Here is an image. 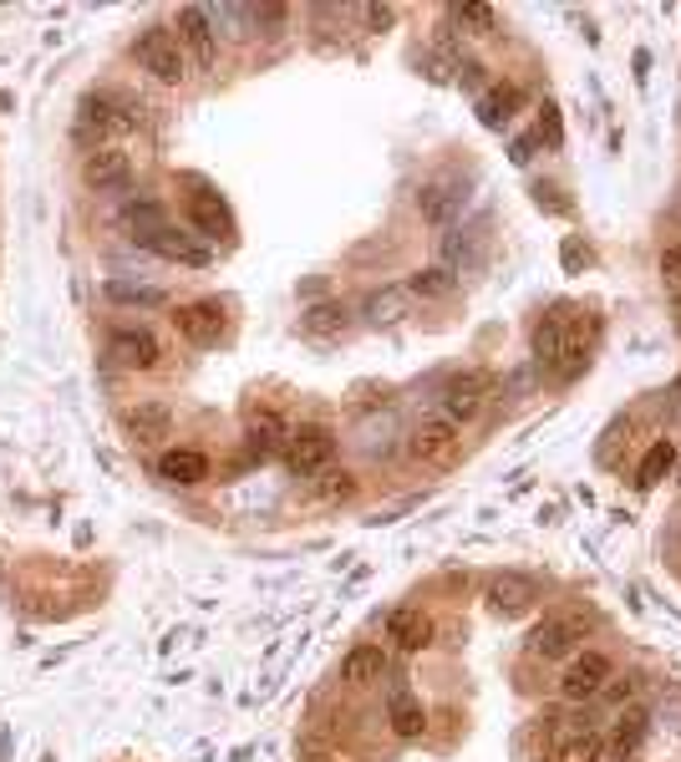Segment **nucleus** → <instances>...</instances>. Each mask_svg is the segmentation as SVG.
<instances>
[{
  "instance_id": "nucleus-14",
  "label": "nucleus",
  "mask_w": 681,
  "mask_h": 762,
  "mask_svg": "<svg viewBox=\"0 0 681 762\" xmlns=\"http://www.w3.org/2000/svg\"><path fill=\"white\" fill-rule=\"evenodd\" d=\"M382 676H387L382 645H357V651H347V661H341V686H351V691L382 686Z\"/></svg>"
},
{
  "instance_id": "nucleus-16",
  "label": "nucleus",
  "mask_w": 681,
  "mask_h": 762,
  "mask_svg": "<svg viewBox=\"0 0 681 762\" xmlns=\"http://www.w3.org/2000/svg\"><path fill=\"white\" fill-rule=\"evenodd\" d=\"M158 478H163V483H179V489H193V483L209 478V458L193 453V448H168V453L158 458Z\"/></svg>"
},
{
  "instance_id": "nucleus-19",
  "label": "nucleus",
  "mask_w": 681,
  "mask_h": 762,
  "mask_svg": "<svg viewBox=\"0 0 681 762\" xmlns=\"http://www.w3.org/2000/svg\"><path fill=\"white\" fill-rule=\"evenodd\" d=\"M347 325V310L336 305V300H326V305H311L306 315H300V331L316 335V341H326V335H336Z\"/></svg>"
},
{
  "instance_id": "nucleus-7",
  "label": "nucleus",
  "mask_w": 681,
  "mask_h": 762,
  "mask_svg": "<svg viewBox=\"0 0 681 762\" xmlns=\"http://www.w3.org/2000/svg\"><path fill=\"white\" fill-rule=\"evenodd\" d=\"M148 250L158 254V260H173V264H189V270H203V264H214V250L209 244H199L193 234H183V229H158L153 239H148Z\"/></svg>"
},
{
  "instance_id": "nucleus-13",
  "label": "nucleus",
  "mask_w": 681,
  "mask_h": 762,
  "mask_svg": "<svg viewBox=\"0 0 681 762\" xmlns=\"http://www.w3.org/2000/svg\"><path fill=\"white\" fill-rule=\"evenodd\" d=\"M122 432H128L132 442H168V432H173V412H168L163 402H138L122 412Z\"/></svg>"
},
{
  "instance_id": "nucleus-8",
  "label": "nucleus",
  "mask_w": 681,
  "mask_h": 762,
  "mask_svg": "<svg viewBox=\"0 0 681 762\" xmlns=\"http://www.w3.org/2000/svg\"><path fill=\"white\" fill-rule=\"evenodd\" d=\"M173 37H179V47H189V57L199 61V67H214L219 47H214V26H209V11H203V6H183Z\"/></svg>"
},
{
  "instance_id": "nucleus-25",
  "label": "nucleus",
  "mask_w": 681,
  "mask_h": 762,
  "mask_svg": "<svg viewBox=\"0 0 681 762\" xmlns=\"http://www.w3.org/2000/svg\"><path fill=\"white\" fill-rule=\"evenodd\" d=\"M122 224L138 229V239H153L158 229H163V214H158V203H128V214H122Z\"/></svg>"
},
{
  "instance_id": "nucleus-31",
  "label": "nucleus",
  "mask_w": 681,
  "mask_h": 762,
  "mask_svg": "<svg viewBox=\"0 0 681 762\" xmlns=\"http://www.w3.org/2000/svg\"><path fill=\"white\" fill-rule=\"evenodd\" d=\"M367 315H371V321H377V325H387L382 315H397V295H377V300H371V305H367Z\"/></svg>"
},
{
  "instance_id": "nucleus-21",
  "label": "nucleus",
  "mask_w": 681,
  "mask_h": 762,
  "mask_svg": "<svg viewBox=\"0 0 681 762\" xmlns=\"http://www.w3.org/2000/svg\"><path fill=\"white\" fill-rule=\"evenodd\" d=\"M519 108V87H493L489 97L479 102V118H483V128H503L509 122V112Z\"/></svg>"
},
{
  "instance_id": "nucleus-23",
  "label": "nucleus",
  "mask_w": 681,
  "mask_h": 762,
  "mask_svg": "<svg viewBox=\"0 0 681 762\" xmlns=\"http://www.w3.org/2000/svg\"><path fill=\"white\" fill-rule=\"evenodd\" d=\"M600 752H605V742L595 732H574L564 748H554V762H600Z\"/></svg>"
},
{
  "instance_id": "nucleus-22",
  "label": "nucleus",
  "mask_w": 681,
  "mask_h": 762,
  "mask_svg": "<svg viewBox=\"0 0 681 762\" xmlns=\"http://www.w3.org/2000/svg\"><path fill=\"white\" fill-rule=\"evenodd\" d=\"M189 209H193V224H199L203 234H214V239H219V234L229 229V209L214 199V193H199V199H193Z\"/></svg>"
},
{
  "instance_id": "nucleus-30",
  "label": "nucleus",
  "mask_w": 681,
  "mask_h": 762,
  "mask_svg": "<svg viewBox=\"0 0 681 762\" xmlns=\"http://www.w3.org/2000/svg\"><path fill=\"white\" fill-rule=\"evenodd\" d=\"M361 16H367V26H371V31H387V26L397 21V11H392V6H367V11H361Z\"/></svg>"
},
{
  "instance_id": "nucleus-28",
  "label": "nucleus",
  "mask_w": 681,
  "mask_h": 762,
  "mask_svg": "<svg viewBox=\"0 0 681 762\" xmlns=\"http://www.w3.org/2000/svg\"><path fill=\"white\" fill-rule=\"evenodd\" d=\"M326 489H321V499H351V489H357V478L351 473H331V478H321Z\"/></svg>"
},
{
  "instance_id": "nucleus-1",
  "label": "nucleus",
  "mask_w": 681,
  "mask_h": 762,
  "mask_svg": "<svg viewBox=\"0 0 681 762\" xmlns=\"http://www.w3.org/2000/svg\"><path fill=\"white\" fill-rule=\"evenodd\" d=\"M132 57H138V67H143L148 77H158V82H168V87H179L183 77H189V57H183L179 37H173V31H158V26L132 41Z\"/></svg>"
},
{
  "instance_id": "nucleus-6",
  "label": "nucleus",
  "mask_w": 681,
  "mask_h": 762,
  "mask_svg": "<svg viewBox=\"0 0 681 762\" xmlns=\"http://www.w3.org/2000/svg\"><path fill=\"white\" fill-rule=\"evenodd\" d=\"M173 325H179V335L193 345H219V335H224V310H219V300H189V305H179Z\"/></svg>"
},
{
  "instance_id": "nucleus-9",
  "label": "nucleus",
  "mask_w": 681,
  "mask_h": 762,
  "mask_svg": "<svg viewBox=\"0 0 681 762\" xmlns=\"http://www.w3.org/2000/svg\"><path fill=\"white\" fill-rule=\"evenodd\" d=\"M539 605V580L529 574H499L489 584V610L493 615H524V610Z\"/></svg>"
},
{
  "instance_id": "nucleus-32",
  "label": "nucleus",
  "mask_w": 681,
  "mask_h": 762,
  "mask_svg": "<svg viewBox=\"0 0 681 762\" xmlns=\"http://www.w3.org/2000/svg\"><path fill=\"white\" fill-rule=\"evenodd\" d=\"M112 295H118V300H143V305H153V290H128V285H112Z\"/></svg>"
},
{
  "instance_id": "nucleus-17",
  "label": "nucleus",
  "mask_w": 681,
  "mask_h": 762,
  "mask_svg": "<svg viewBox=\"0 0 681 762\" xmlns=\"http://www.w3.org/2000/svg\"><path fill=\"white\" fill-rule=\"evenodd\" d=\"M387 722H392V732L402 742H412V738H422V732H428V712H422V702L407 686H397L392 696H387Z\"/></svg>"
},
{
  "instance_id": "nucleus-33",
  "label": "nucleus",
  "mask_w": 681,
  "mask_h": 762,
  "mask_svg": "<svg viewBox=\"0 0 681 762\" xmlns=\"http://www.w3.org/2000/svg\"><path fill=\"white\" fill-rule=\"evenodd\" d=\"M539 138H550V143H560V122H554V108H544V122H539Z\"/></svg>"
},
{
  "instance_id": "nucleus-2",
  "label": "nucleus",
  "mask_w": 681,
  "mask_h": 762,
  "mask_svg": "<svg viewBox=\"0 0 681 762\" xmlns=\"http://www.w3.org/2000/svg\"><path fill=\"white\" fill-rule=\"evenodd\" d=\"M585 635H590L585 615H554L529 631V655H539V661H564L574 645H585Z\"/></svg>"
},
{
  "instance_id": "nucleus-15",
  "label": "nucleus",
  "mask_w": 681,
  "mask_h": 762,
  "mask_svg": "<svg viewBox=\"0 0 681 762\" xmlns=\"http://www.w3.org/2000/svg\"><path fill=\"white\" fill-rule=\"evenodd\" d=\"M128 173H132V158L122 153V148H97V153L82 163V179L92 183V189H122Z\"/></svg>"
},
{
  "instance_id": "nucleus-34",
  "label": "nucleus",
  "mask_w": 681,
  "mask_h": 762,
  "mask_svg": "<svg viewBox=\"0 0 681 762\" xmlns=\"http://www.w3.org/2000/svg\"><path fill=\"white\" fill-rule=\"evenodd\" d=\"M580 260H590V250L580 254V244H574V239H570V244H564V264H570V270H580Z\"/></svg>"
},
{
  "instance_id": "nucleus-29",
  "label": "nucleus",
  "mask_w": 681,
  "mask_h": 762,
  "mask_svg": "<svg viewBox=\"0 0 681 762\" xmlns=\"http://www.w3.org/2000/svg\"><path fill=\"white\" fill-rule=\"evenodd\" d=\"M661 280H667V285L681 295V244H677V250L661 254Z\"/></svg>"
},
{
  "instance_id": "nucleus-18",
  "label": "nucleus",
  "mask_w": 681,
  "mask_h": 762,
  "mask_svg": "<svg viewBox=\"0 0 681 762\" xmlns=\"http://www.w3.org/2000/svg\"><path fill=\"white\" fill-rule=\"evenodd\" d=\"M458 290V274L448 264H432V270H418L407 280V295L412 300H448Z\"/></svg>"
},
{
  "instance_id": "nucleus-3",
  "label": "nucleus",
  "mask_w": 681,
  "mask_h": 762,
  "mask_svg": "<svg viewBox=\"0 0 681 762\" xmlns=\"http://www.w3.org/2000/svg\"><path fill=\"white\" fill-rule=\"evenodd\" d=\"M493 402V377H483V371H463V377L448 381V392H442V418L453 422H473L483 412V407Z\"/></svg>"
},
{
  "instance_id": "nucleus-10",
  "label": "nucleus",
  "mask_w": 681,
  "mask_h": 762,
  "mask_svg": "<svg viewBox=\"0 0 681 762\" xmlns=\"http://www.w3.org/2000/svg\"><path fill=\"white\" fill-rule=\"evenodd\" d=\"M112 361L118 367H132V371H153L158 367V341H153V331H138V325H122V331H112Z\"/></svg>"
},
{
  "instance_id": "nucleus-5",
  "label": "nucleus",
  "mask_w": 681,
  "mask_h": 762,
  "mask_svg": "<svg viewBox=\"0 0 681 762\" xmlns=\"http://www.w3.org/2000/svg\"><path fill=\"white\" fill-rule=\"evenodd\" d=\"M336 453V438L326 428H300L286 438V468L296 478H316Z\"/></svg>"
},
{
  "instance_id": "nucleus-27",
  "label": "nucleus",
  "mask_w": 681,
  "mask_h": 762,
  "mask_svg": "<svg viewBox=\"0 0 681 762\" xmlns=\"http://www.w3.org/2000/svg\"><path fill=\"white\" fill-rule=\"evenodd\" d=\"M453 21H458V26H473V31H483V37H493L499 16H493L489 6H453Z\"/></svg>"
},
{
  "instance_id": "nucleus-12",
  "label": "nucleus",
  "mask_w": 681,
  "mask_h": 762,
  "mask_svg": "<svg viewBox=\"0 0 681 762\" xmlns=\"http://www.w3.org/2000/svg\"><path fill=\"white\" fill-rule=\"evenodd\" d=\"M387 645H397V651H407V655L432 645V620L412 605H397L392 615H387Z\"/></svg>"
},
{
  "instance_id": "nucleus-24",
  "label": "nucleus",
  "mask_w": 681,
  "mask_h": 762,
  "mask_svg": "<svg viewBox=\"0 0 681 762\" xmlns=\"http://www.w3.org/2000/svg\"><path fill=\"white\" fill-rule=\"evenodd\" d=\"M534 357H539V367H554V361L564 357V325L560 321H544L534 331Z\"/></svg>"
},
{
  "instance_id": "nucleus-26",
  "label": "nucleus",
  "mask_w": 681,
  "mask_h": 762,
  "mask_svg": "<svg viewBox=\"0 0 681 762\" xmlns=\"http://www.w3.org/2000/svg\"><path fill=\"white\" fill-rule=\"evenodd\" d=\"M645 738V712L641 706H631V712H621V722H615V748L621 752H635Z\"/></svg>"
},
{
  "instance_id": "nucleus-11",
  "label": "nucleus",
  "mask_w": 681,
  "mask_h": 762,
  "mask_svg": "<svg viewBox=\"0 0 681 762\" xmlns=\"http://www.w3.org/2000/svg\"><path fill=\"white\" fill-rule=\"evenodd\" d=\"M407 453L418 458V463H448V458L458 453V428L448 418L422 422V428L412 432V448H407Z\"/></svg>"
},
{
  "instance_id": "nucleus-20",
  "label": "nucleus",
  "mask_w": 681,
  "mask_h": 762,
  "mask_svg": "<svg viewBox=\"0 0 681 762\" xmlns=\"http://www.w3.org/2000/svg\"><path fill=\"white\" fill-rule=\"evenodd\" d=\"M671 458H677V448H671L667 438H661V442H651V453L641 458V473H635V489H657L661 478H667Z\"/></svg>"
},
{
  "instance_id": "nucleus-4",
  "label": "nucleus",
  "mask_w": 681,
  "mask_h": 762,
  "mask_svg": "<svg viewBox=\"0 0 681 762\" xmlns=\"http://www.w3.org/2000/svg\"><path fill=\"white\" fill-rule=\"evenodd\" d=\"M610 676H615V666H610V655L605 651H585V655H574L570 666H564V702H590V696H600V691L610 686Z\"/></svg>"
}]
</instances>
